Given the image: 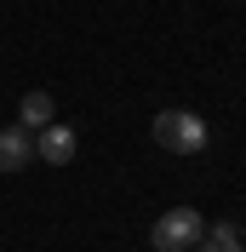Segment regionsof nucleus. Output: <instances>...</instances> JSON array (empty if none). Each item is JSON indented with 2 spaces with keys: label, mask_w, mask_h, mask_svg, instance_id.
Instances as JSON below:
<instances>
[{
  "label": "nucleus",
  "mask_w": 246,
  "mask_h": 252,
  "mask_svg": "<svg viewBox=\"0 0 246 252\" xmlns=\"http://www.w3.org/2000/svg\"><path fill=\"white\" fill-rule=\"evenodd\" d=\"M200 241H206L212 252H246V247H241V229H235L229 218H223V223H206V235H200Z\"/></svg>",
  "instance_id": "nucleus-6"
},
{
  "label": "nucleus",
  "mask_w": 246,
  "mask_h": 252,
  "mask_svg": "<svg viewBox=\"0 0 246 252\" xmlns=\"http://www.w3.org/2000/svg\"><path fill=\"white\" fill-rule=\"evenodd\" d=\"M154 143L166 155H200L206 149V121L195 109H160L154 115Z\"/></svg>",
  "instance_id": "nucleus-1"
},
{
  "label": "nucleus",
  "mask_w": 246,
  "mask_h": 252,
  "mask_svg": "<svg viewBox=\"0 0 246 252\" xmlns=\"http://www.w3.org/2000/svg\"><path fill=\"white\" fill-rule=\"evenodd\" d=\"M200 235H206V218H200L195 206H172V212H160L149 229V247L154 252H195Z\"/></svg>",
  "instance_id": "nucleus-2"
},
{
  "label": "nucleus",
  "mask_w": 246,
  "mask_h": 252,
  "mask_svg": "<svg viewBox=\"0 0 246 252\" xmlns=\"http://www.w3.org/2000/svg\"><path fill=\"white\" fill-rule=\"evenodd\" d=\"M195 252H212V247H195Z\"/></svg>",
  "instance_id": "nucleus-7"
},
{
  "label": "nucleus",
  "mask_w": 246,
  "mask_h": 252,
  "mask_svg": "<svg viewBox=\"0 0 246 252\" xmlns=\"http://www.w3.org/2000/svg\"><path fill=\"white\" fill-rule=\"evenodd\" d=\"M34 160V132L23 126H0V172H23Z\"/></svg>",
  "instance_id": "nucleus-4"
},
{
  "label": "nucleus",
  "mask_w": 246,
  "mask_h": 252,
  "mask_svg": "<svg viewBox=\"0 0 246 252\" xmlns=\"http://www.w3.org/2000/svg\"><path fill=\"white\" fill-rule=\"evenodd\" d=\"M52 109H58L52 92H29L23 103H17V126H23V132H46V126H52Z\"/></svg>",
  "instance_id": "nucleus-5"
},
{
  "label": "nucleus",
  "mask_w": 246,
  "mask_h": 252,
  "mask_svg": "<svg viewBox=\"0 0 246 252\" xmlns=\"http://www.w3.org/2000/svg\"><path fill=\"white\" fill-rule=\"evenodd\" d=\"M75 132H69V126H58L52 121L46 132H34V160H46V166H69V160H75Z\"/></svg>",
  "instance_id": "nucleus-3"
}]
</instances>
